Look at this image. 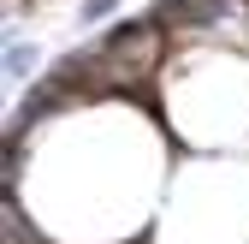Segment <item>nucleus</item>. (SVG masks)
Returning a JSON list of instances; mask_svg holds the SVG:
<instances>
[{
    "label": "nucleus",
    "instance_id": "obj_1",
    "mask_svg": "<svg viewBox=\"0 0 249 244\" xmlns=\"http://www.w3.org/2000/svg\"><path fill=\"white\" fill-rule=\"evenodd\" d=\"M0 66H6V83H36L42 78V48L24 42V36H6V54H0Z\"/></svg>",
    "mask_w": 249,
    "mask_h": 244
},
{
    "label": "nucleus",
    "instance_id": "obj_2",
    "mask_svg": "<svg viewBox=\"0 0 249 244\" xmlns=\"http://www.w3.org/2000/svg\"><path fill=\"white\" fill-rule=\"evenodd\" d=\"M83 24H107V18H119V0H83Z\"/></svg>",
    "mask_w": 249,
    "mask_h": 244
}]
</instances>
